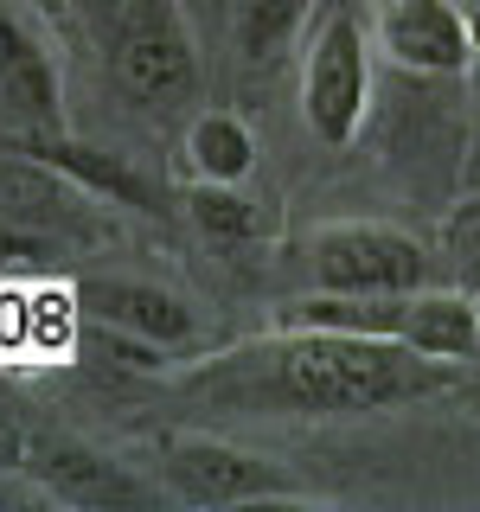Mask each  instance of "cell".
<instances>
[{
    "label": "cell",
    "instance_id": "obj_20",
    "mask_svg": "<svg viewBox=\"0 0 480 512\" xmlns=\"http://www.w3.org/2000/svg\"><path fill=\"white\" fill-rule=\"evenodd\" d=\"M218 7H224V13H231V0H218Z\"/></svg>",
    "mask_w": 480,
    "mask_h": 512
},
{
    "label": "cell",
    "instance_id": "obj_6",
    "mask_svg": "<svg viewBox=\"0 0 480 512\" xmlns=\"http://www.w3.org/2000/svg\"><path fill=\"white\" fill-rule=\"evenodd\" d=\"M13 474H26L52 506H77V512H154L167 500L160 480H141L135 468H122L116 455L77 436H26Z\"/></svg>",
    "mask_w": 480,
    "mask_h": 512
},
{
    "label": "cell",
    "instance_id": "obj_16",
    "mask_svg": "<svg viewBox=\"0 0 480 512\" xmlns=\"http://www.w3.org/2000/svg\"><path fill=\"white\" fill-rule=\"evenodd\" d=\"M26 7L39 13V20H58V26H64V20L77 13V0H26Z\"/></svg>",
    "mask_w": 480,
    "mask_h": 512
},
{
    "label": "cell",
    "instance_id": "obj_3",
    "mask_svg": "<svg viewBox=\"0 0 480 512\" xmlns=\"http://www.w3.org/2000/svg\"><path fill=\"white\" fill-rule=\"evenodd\" d=\"M301 263H308V282L327 288V295H410V288L448 282V263L423 237L378 218L314 224L301 237Z\"/></svg>",
    "mask_w": 480,
    "mask_h": 512
},
{
    "label": "cell",
    "instance_id": "obj_19",
    "mask_svg": "<svg viewBox=\"0 0 480 512\" xmlns=\"http://www.w3.org/2000/svg\"><path fill=\"white\" fill-rule=\"evenodd\" d=\"M455 7H461V13H468V7H480V0H455Z\"/></svg>",
    "mask_w": 480,
    "mask_h": 512
},
{
    "label": "cell",
    "instance_id": "obj_13",
    "mask_svg": "<svg viewBox=\"0 0 480 512\" xmlns=\"http://www.w3.org/2000/svg\"><path fill=\"white\" fill-rule=\"evenodd\" d=\"M314 0H231V39H237V58L244 64H269L308 26Z\"/></svg>",
    "mask_w": 480,
    "mask_h": 512
},
{
    "label": "cell",
    "instance_id": "obj_4",
    "mask_svg": "<svg viewBox=\"0 0 480 512\" xmlns=\"http://www.w3.org/2000/svg\"><path fill=\"white\" fill-rule=\"evenodd\" d=\"M372 32L352 13V0H333L301 52V122L320 148H352L372 116Z\"/></svg>",
    "mask_w": 480,
    "mask_h": 512
},
{
    "label": "cell",
    "instance_id": "obj_5",
    "mask_svg": "<svg viewBox=\"0 0 480 512\" xmlns=\"http://www.w3.org/2000/svg\"><path fill=\"white\" fill-rule=\"evenodd\" d=\"M109 71L148 109H173L199 90V45L180 0H128L109 32Z\"/></svg>",
    "mask_w": 480,
    "mask_h": 512
},
{
    "label": "cell",
    "instance_id": "obj_10",
    "mask_svg": "<svg viewBox=\"0 0 480 512\" xmlns=\"http://www.w3.org/2000/svg\"><path fill=\"white\" fill-rule=\"evenodd\" d=\"M7 148H20V154H32V160H45V167H58L64 180H77V186L90 192V199H103V205H128V212H160V192L141 180V173L128 167L122 154L90 148V141L64 135V128H52V135H13Z\"/></svg>",
    "mask_w": 480,
    "mask_h": 512
},
{
    "label": "cell",
    "instance_id": "obj_15",
    "mask_svg": "<svg viewBox=\"0 0 480 512\" xmlns=\"http://www.w3.org/2000/svg\"><path fill=\"white\" fill-rule=\"evenodd\" d=\"M122 7H128V0H77V13H84V20H90L96 32H103V39H109V32H116Z\"/></svg>",
    "mask_w": 480,
    "mask_h": 512
},
{
    "label": "cell",
    "instance_id": "obj_9",
    "mask_svg": "<svg viewBox=\"0 0 480 512\" xmlns=\"http://www.w3.org/2000/svg\"><path fill=\"white\" fill-rule=\"evenodd\" d=\"M77 314L90 320V327H109V333H128V340H148V346H186L192 340V308L180 295H167V288L154 282H128V276H84L77 282Z\"/></svg>",
    "mask_w": 480,
    "mask_h": 512
},
{
    "label": "cell",
    "instance_id": "obj_7",
    "mask_svg": "<svg viewBox=\"0 0 480 512\" xmlns=\"http://www.w3.org/2000/svg\"><path fill=\"white\" fill-rule=\"evenodd\" d=\"M372 39H378L384 58L416 71V77H461L480 58L468 13L455 0H384Z\"/></svg>",
    "mask_w": 480,
    "mask_h": 512
},
{
    "label": "cell",
    "instance_id": "obj_1",
    "mask_svg": "<svg viewBox=\"0 0 480 512\" xmlns=\"http://www.w3.org/2000/svg\"><path fill=\"white\" fill-rule=\"evenodd\" d=\"M461 365L340 327H276L186 378V391L244 416H378L455 384Z\"/></svg>",
    "mask_w": 480,
    "mask_h": 512
},
{
    "label": "cell",
    "instance_id": "obj_11",
    "mask_svg": "<svg viewBox=\"0 0 480 512\" xmlns=\"http://www.w3.org/2000/svg\"><path fill=\"white\" fill-rule=\"evenodd\" d=\"M180 154H186V173H192V180L244 186L250 173H256V154H263V148H256V135H250L244 116H231V109H199V116L186 122Z\"/></svg>",
    "mask_w": 480,
    "mask_h": 512
},
{
    "label": "cell",
    "instance_id": "obj_14",
    "mask_svg": "<svg viewBox=\"0 0 480 512\" xmlns=\"http://www.w3.org/2000/svg\"><path fill=\"white\" fill-rule=\"evenodd\" d=\"M442 263H448V282L474 288L480 295V199L455 205L442 224Z\"/></svg>",
    "mask_w": 480,
    "mask_h": 512
},
{
    "label": "cell",
    "instance_id": "obj_18",
    "mask_svg": "<svg viewBox=\"0 0 480 512\" xmlns=\"http://www.w3.org/2000/svg\"><path fill=\"white\" fill-rule=\"evenodd\" d=\"M468 32H474V52H480V7H468Z\"/></svg>",
    "mask_w": 480,
    "mask_h": 512
},
{
    "label": "cell",
    "instance_id": "obj_8",
    "mask_svg": "<svg viewBox=\"0 0 480 512\" xmlns=\"http://www.w3.org/2000/svg\"><path fill=\"white\" fill-rule=\"evenodd\" d=\"M0 116H7L13 135H52V128H64L58 58L26 13H0Z\"/></svg>",
    "mask_w": 480,
    "mask_h": 512
},
{
    "label": "cell",
    "instance_id": "obj_17",
    "mask_svg": "<svg viewBox=\"0 0 480 512\" xmlns=\"http://www.w3.org/2000/svg\"><path fill=\"white\" fill-rule=\"evenodd\" d=\"M13 461H20V442H13L7 429H0V468H13Z\"/></svg>",
    "mask_w": 480,
    "mask_h": 512
},
{
    "label": "cell",
    "instance_id": "obj_12",
    "mask_svg": "<svg viewBox=\"0 0 480 512\" xmlns=\"http://www.w3.org/2000/svg\"><path fill=\"white\" fill-rule=\"evenodd\" d=\"M180 205L212 244H256V237H269V205L244 199V192L224 186V180H192L180 192Z\"/></svg>",
    "mask_w": 480,
    "mask_h": 512
},
{
    "label": "cell",
    "instance_id": "obj_2",
    "mask_svg": "<svg viewBox=\"0 0 480 512\" xmlns=\"http://www.w3.org/2000/svg\"><path fill=\"white\" fill-rule=\"evenodd\" d=\"M154 480L167 487L173 506L192 512H231V506H320L314 487H301L276 455H256L224 436L173 429L154 448Z\"/></svg>",
    "mask_w": 480,
    "mask_h": 512
}]
</instances>
